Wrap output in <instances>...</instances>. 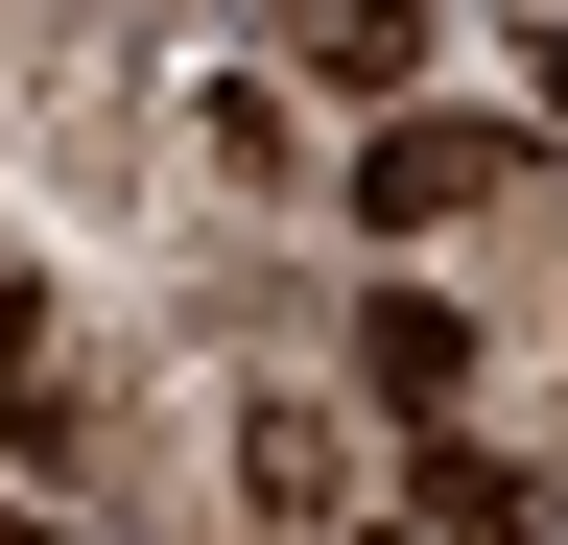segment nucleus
<instances>
[{"label":"nucleus","instance_id":"obj_4","mask_svg":"<svg viewBox=\"0 0 568 545\" xmlns=\"http://www.w3.org/2000/svg\"><path fill=\"white\" fill-rule=\"evenodd\" d=\"M0 451H71V356H48V285L0 261Z\"/></svg>","mask_w":568,"mask_h":545},{"label":"nucleus","instance_id":"obj_3","mask_svg":"<svg viewBox=\"0 0 568 545\" xmlns=\"http://www.w3.org/2000/svg\"><path fill=\"white\" fill-rule=\"evenodd\" d=\"M355 380H379L403 427H450V403H474V309H426V285H379V332H355Z\"/></svg>","mask_w":568,"mask_h":545},{"label":"nucleus","instance_id":"obj_2","mask_svg":"<svg viewBox=\"0 0 568 545\" xmlns=\"http://www.w3.org/2000/svg\"><path fill=\"white\" fill-rule=\"evenodd\" d=\"M403 545H568V498H545V474H497L474 427H426V451H403Z\"/></svg>","mask_w":568,"mask_h":545},{"label":"nucleus","instance_id":"obj_6","mask_svg":"<svg viewBox=\"0 0 568 545\" xmlns=\"http://www.w3.org/2000/svg\"><path fill=\"white\" fill-rule=\"evenodd\" d=\"M0 545H24V522H0Z\"/></svg>","mask_w":568,"mask_h":545},{"label":"nucleus","instance_id":"obj_1","mask_svg":"<svg viewBox=\"0 0 568 545\" xmlns=\"http://www.w3.org/2000/svg\"><path fill=\"white\" fill-rule=\"evenodd\" d=\"M497 166H521L497 119H379V143H355V214H379V238H450V214H497Z\"/></svg>","mask_w":568,"mask_h":545},{"label":"nucleus","instance_id":"obj_5","mask_svg":"<svg viewBox=\"0 0 568 545\" xmlns=\"http://www.w3.org/2000/svg\"><path fill=\"white\" fill-rule=\"evenodd\" d=\"M284 48H308V72H355V95H403V48H426V0H284Z\"/></svg>","mask_w":568,"mask_h":545}]
</instances>
